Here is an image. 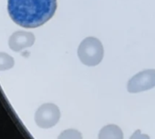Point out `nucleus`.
<instances>
[{
  "mask_svg": "<svg viewBox=\"0 0 155 139\" xmlns=\"http://www.w3.org/2000/svg\"><path fill=\"white\" fill-rule=\"evenodd\" d=\"M57 8V0H8L11 19L25 28L41 27L52 18Z\"/></svg>",
  "mask_w": 155,
  "mask_h": 139,
  "instance_id": "f257e3e1",
  "label": "nucleus"
},
{
  "mask_svg": "<svg viewBox=\"0 0 155 139\" xmlns=\"http://www.w3.org/2000/svg\"><path fill=\"white\" fill-rule=\"evenodd\" d=\"M35 42V36L30 32L17 31L15 32L8 40L10 49L15 52H19L25 48L30 47Z\"/></svg>",
  "mask_w": 155,
  "mask_h": 139,
  "instance_id": "39448f33",
  "label": "nucleus"
},
{
  "mask_svg": "<svg viewBox=\"0 0 155 139\" xmlns=\"http://www.w3.org/2000/svg\"><path fill=\"white\" fill-rule=\"evenodd\" d=\"M59 119V108L50 103L40 106L35 114V122L40 128H51L57 125Z\"/></svg>",
  "mask_w": 155,
  "mask_h": 139,
  "instance_id": "7ed1b4c3",
  "label": "nucleus"
},
{
  "mask_svg": "<svg viewBox=\"0 0 155 139\" xmlns=\"http://www.w3.org/2000/svg\"><path fill=\"white\" fill-rule=\"evenodd\" d=\"M99 139H123V133L120 126L108 125L101 129Z\"/></svg>",
  "mask_w": 155,
  "mask_h": 139,
  "instance_id": "423d86ee",
  "label": "nucleus"
},
{
  "mask_svg": "<svg viewBox=\"0 0 155 139\" xmlns=\"http://www.w3.org/2000/svg\"><path fill=\"white\" fill-rule=\"evenodd\" d=\"M130 139H150V136L145 134H141L140 130H136Z\"/></svg>",
  "mask_w": 155,
  "mask_h": 139,
  "instance_id": "1a4fd4ad",
  "label": "nucleus"
},
{
  "mask_svg": "<svg viewBox=\"0 0 155 139\" xmlns=\"http://www.w3.org/2000/svg\"><path fill=\"white\" fill-rule=\"evenodd\" d=\"M155 87V69L143 70L133 76L128 82L130 93H140Z\"/></svg>",
  "mask_w": 155,
  "mask_h": 139,
  "instance_id": "20e7f679",
  "label": "nucleus"
},
{
  "mask_svg": "<svg viewBox=\"0 0 155 139\" xmlns=\"http://www.w3.org/2000/svg\"><path fill=\"white\" fill-rule=\"evenodd\" d=\"M58 139H83V137L80 131L76 129H67L58 135Z\"/></svg>",
  "mask_w": 155,
  "mask_h": 139,
  "instance_id": "6e6552de",
  "label": "nucleus"
},
{
  "mask_svg": "<svg viewBox=\"0 0 155 139\" xmlns=\"http://www.w3.org/2000/svg\"><path fill=\"white\" fill-rule=\"evenodd\" d=\"M15 61L12 56L7 53H0V71L8 70L14 66Z\"/></svg>",
  "mask_w": 155,
  "mask_h": 139,
  "instance_id": "0eeeda50",
  "label": "nucleus"
},
{
  "mask_svg": "<svg viewBox=\"0 0 155 139\" xmlns=\"http://www.w3.org/2000/svg\"><path fill=\"white\" fill-rule=\"evenodd\" d=\"M78 55L82 64L88 66H95L103 59V46L98 38L89 36L81 43Z\"/></svg>",
  "mask_w": 155,
  "mask_h": 139,
  "instance_id": "f03ea898",
  "label": "nucleus"
}]
</instances>
